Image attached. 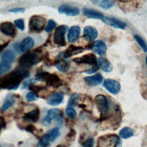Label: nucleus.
Returning a JSON list of instances; mask_svg holds the SVG:
<instances>
[{"instance_id":"dca6fc26","label":"nucleus","mask_w":147,"mask_h":147,"mask_svg":"<svg viewBox=\"0 0 147 147\" xmlns=\"http://www.w3.org/2000/svg\"><path fill=\"white\" fill-rule=\"evenodd\" d=\"M86 83L89 86H96L103 82V76L100 73H97L94 75L87 76L84 79Z\"/></svg>"},{"instance_id":"aec40b11","label":"nucleus","mask_w":147,"mask_h":147,"mask_svg":"<svg viewBox=\"0 0 147 147\" xmlns=\"http://www.w3.org/2000/svg\"><path fill=\"white\" fill-rule=\"evenodd\" d=\"M83 13L86 17L92 19L102 20L104 17L101 12L89 8H84L83 9Z\"/></svg>"},{"instance_id":"f03ea898","label":"nucleus","mask_w":147,"mask_h":147,"mask_svg":"<svg viewBox=\"0 0 147 147\" xmlns=\"http://www.w3.org/2000/svg\"><path fill=\"white\" fill-rule=\"evenodd\" d=\"M44 57L42 52L40 49L26 52L18 59V63L21 68H28L40 63Z\"/></svg>"},{"instance_id":"412c9836","label":"nucleus","mask_w":147,"mask_h":147,"mask_svg":"<svg viewBox=\"0 0 147 147\" xmlns=\"http://www.w3.org/2000/svg\"><path fill=\"white\" fill-rule=\"evenodd\" d=\"M55 65L59 71L65 72L69 69L70 64L68 60L58 57L57 59L55 60Z\"/></svg>"},{"instance_id":"79ce46f5","label":"nucleus","mask_w":147,"mask_h":147,"mask_svg":"<svg viewBox=\"0 0 147 147\" xmlns=\"http://www.w3.org/2000/svg\"><path fill=\"white\" fill-rule=\"evenodd\" d=\"M25 129H26V130H27L29 132L33 133L36 130V127L32 125H29L25 128Z\"/></svg>"},{"instance_id":"a18cd8bd","label":"nucleus","mask_w":147,"mask_h":147,"mask_svg":"<svg viewBox=\"0 0 147 147\" xmlns=\"http://www.w3.org/2000/svg\"><path fill=\"white\" fill-rule=\"evenodd\" d=\"M57 147H64L63 145H59V146H57Z\"/></svg>"},{"instance_id":"4468645a","label":"nucleus","mask_w":147,"mask_h":147,"mask_svg":"<svg viewBox=\"0 0 147 147\" xmlns=\"http://www.w3.org/2000/svg\"><path fill=\"white\" fill-rule=\"evenodd\" d=\"M98 31L93 26H86L83 29V37L87 41H92L98 37Z\"/></svg>"},{"instance_id":"a878e982","label":"nucleus","mask_w":147,"mask_h":147,"mask_svg":"<svg viewBox=\"0 0 147 147\" xmlns=\"http://www.w3.org/2000/svg\"><path fill=\"white\" fill-rule=\"evenodd\" d=\"M91 2L95 5H97L105 9H110L114 5V2L110 0H102V1L97 0V1H92Z\"/></svg>"},{"instance_id":"20e7f679","label":"nucleus","mask_w":147,"mask_h":147,"mask_svg":"<svg viewBox=\"0 0 147 147\" xmlns=\"http://www.w3.org/2000/svg\"><path fill=\"white\" fill-rule=\"evenodd\" d=\"M16 57L14 52L10 49L3 52L1 56V72L5 73L11 68V63Z\"/></svg>"},{"instance_id":"7c9ffc66","label":"nucleus","mask_w":147,"mask_h":147,"mask_svg":"<svg viewBox=\"0 0 147 147\" xmlns=\"http://www.w3.org/2000/svg\"><path fill=\"white\" fill-rule=\"evenodd\" d=\"M49 142H50L49 136L47 133H45L39 140L37 143V146L38 147H47L49 144Z\"/></svg>"},{"instance_id":"39448f33","label":"nucleus","mask_w":147,"mask_h":147,"mask_svg":"<svg viewBox=\"0 0 147 147\" xmlns=\"http://www.w3.org/2000/svg\"><path fill=\"white\" fill-rule=\"evenodd\" d=\"M45 19L38 15H34L30 17L29 21V29L31 32L38 33L41 32L45 25Z\"/></svg>"},{"instance_id":"cd10ccee","label":"nucleus","mask_w":147,"mask_h":147,"mask_svg":"<svg viewBox=\"0 0 147 147\" xmlns=\"http://www.w3.org/2000/svg\"><path fill=\"white\" fill-rule=\"evenodd\" d=\"M47 133L49 136L50 142L54 141L60 136V131L57 127L50 129Z\"/></svg>"},{"instance_id":"1a4fd4ad","label":"nucleus","mask_w":147,"mask_h":147,"mask_svg":"<svg viewBox=\"0 0 147 147\" xmlns=\"http://www.w3.org/2000/svg\"><path fill=\"white\" fill-rule=\"evenodd\" d=\"M103 87L111 94L116 95L121 90V86L120 83L114 79H107L103 82Z\"/></svg>"},{"instance_id":"423d86ee","label":"nucleus","mask_w":147,"mask_h":147,"mask_svg":"<svg viewBox=\"0 0 147 147\" xmlns=\"http://www.w3.org/2000/svg\"><path fill=\"white\" fill-rule=\"evenodd\" d=\"M94 103L96 108L100 113L101 118H105L109 110V102L106 97L102 94L96 95L94 98Z\"/></svg>"},{"instance_id":"f257e3e1","label":"nucleus","mask_w":147,"mask_h":147,"mask_svg":"<svg viewBox=\"0 0 147 147\" xmlns=\"http://www.w3.org/2000/svg\"><path fill=\"white\" fill-rule=\"evenodd\" d=\"M29 76L30 73L27 69L23 68H16L11 72L0 76V89L16 90L22 80Z\"/></svg>"},{"instance_id":"4c0bfd02","label":"nucleus","mask_w":147,"mask_h":147,"mask_svg":"<svg viewBox=\"0 0 147 147\" xmlns=\"http://www.w3.org/2000/svg\"><path fill=\"white\" fill-rule=\"evenodd\" d=\"M94 144V140L93 138H88L83 144V147H93Z\"/></svg>"},{"instance_id":"393cba45","label":"nucleus","mask_w":147,"mask_h":147,"mask_svg":"<svg viewBox=\"0 0 147 147\" xmlns=\"http://www.w3.org/2000/svg\"><path fill=\"white\" fill-rule=\"evenodd\" d=\"M47 117L51 121L54 119H60L63 117V113L59 109H52L48 111Z\"/></svg>"},{"instance_id":"37998d69","label":"nucleus","mask_w":147,"mask_h":147,"mask_svg":"<svg viewBox=\"0 0 147 147\" xmlns=\"http://www.w3.org/2000/svg\"><path fill=\"white\" fill-rule=\"evenodd\" d=\"M8 44H9V41L7 42H5V43L0 44V52H1L5 47H7V45H8Z\"/></svg>"},{"instance_id":"f704fd0d","label":"nucleus","mask_w":147,"mask_h":147,"mask_svg":"<svg viewBox=\"0 0 147 147\" xmlns=\"http://www.w3.org/2000/svg\"><path fill=\"white\" fill-rule=\"evenodd\" d=\"M65 114L68 117L72 119H75L77 117V113L75 110L71 107H68L65 110Z\"/></svg>"},{"instance_id":"2eb2a0df","label":"nucleus","mask_w":147,"mask_h":147,"mask_svg":"<svg viewBox=\"0 0 147 147\" xmlns=\"http://www.w3.org/2000/svg\"><path fill=\"white\" fill-rule=\"evenodd\" d=\"M90 49L95 53L99 55H103L106 52L107 46L104 41L97 40L92 44Z\"/></svg>"},{"instance_id":"49530a36","label":"nucleus","mask_w":147,"mask_h":147,"mask_svg":"<svg viewBox=\"0 0 147 147\" xmlns=\"http://www.w3.org/2000/svg\"><path fill=\"white\" fill-rule=\"evenodd\" d=\"M1 74V64H0V74Z\"/></svg>"},{"instance_id":"e433bc0d","label":"nucleus","mask_w":147,"mask_h":147,"mask_svg":"<svg viewBox=\"0 0 147 147\" xmlns=\"http://www.w3.org/2000/svg\"><path fill=\"white\" fill-rule=\"evenodd\" d=\"M14 25L21 30H24L25 29L24 21L22 19H17L14 20Z\"/></svg>"},{"instance_id":"a19ab883","label":"nucleus","mask_w":147,"mask_h":147,"mask_svg":"<svg viewBox=\"0 0 147 147\" xmlns=\"http://www.w3.org/2000/svg\"><path fill=\"white\" fill-rule=\"evenodd\" d=\"M5 126H6V122L5 121V119L2 117H0V132L1 131V129L5 127Z\"/></svg>"},{"instance_id":"c85d7f7f","label":"nucleus","mask_w":147,"mask_h":147,"mask_svg":"<svg viewBox=\"0 0 147 147\" xmlns=\"http://www.w3.org/2000/svg\"><path fill=\"white\" fill-rule=\"evenodd\" d=\"M80 97L79 94L76 93L73 94L70 97L68 103V107H72V106H75L78 104L79 101L80 100Z\"/></svg>"},{"instance_id":"c03bdc74","label":"nucleus","mask_w":147,"mask_h":147,"mask_svg":"<svg viewBox=\"0 0 147 147\" xmlns=\"http://www.w3.org/2000/svg\"><path fill=\"white\" fill-rule=\"evenodd\" d=\"M145 62H146V67H147V56H146V57H145Z\"/></svg>"},{"instance_id":"0eeeda50","label":"nucleus","mask_w":147,"mask_h":147,"mask_svg":"<svg viewBox=\"0 0 147 147\" xmlns=\"http://www.w3.org/2000/svg\"><path fill=\"white\" fill-rule=\"evenodd\" d=\"M67 26L61 25L56 28L53 34L54 43L60 47H64L66 45L65 34L67 30Z\"/></svg>"},{"instance_id":"473e14b6","label":"nucleus","mask_w":147,"mask_h":147,"mask_svg":"<svg viewBox=\"0 0 147 147\" xmlns=\"http://www.w3.org/2000/svg\"><path fill=\"white\" fill-rule=\"evenodd\" d=\"M56 26V23L53 20H48L47 26L45 27V32L47 33H49L52 32L55 28Z\"/></svg>"},{"instance_id":"72a5a7b5","label":"nucleus","mask_w":147,"mask_h":147,"mask_svg":"<svg viewBox=\"0 0 147 147\" xmlns=\"http://www.w3.org/2000/svg\"><path fill=\"white\" fill-rule=\"evenodd\" d=\"M39 98V95L33 92H29L26 95V99L28 102H33Z\"/></svg>"},{"instance_id":"bb28decb","label":"nucleus","mask_w":147,"mask_h":147,"mask_svg":"<svg viewBox=\"0 0 147 147\" xmlns=\"http://www.w3.org/2000/svg\"><path fill=\"white\" fill-rule=\"evenodd\" d=\"M119 137L122 139H127L134 135L133 130L129 127L126 126L121 129L119 132Z\"/></svg>"},{"instance_id":"b1692460","label":"nucleus","mask_w":147,"mask_h":147,"mask_svg":"<svg viewBox=\"0 0 147 147\" xmlns=\"http://www.w3.org/2000/svg\"><path fill=\"white\" fill-rule=\"evenodd\" d=\"M16 103V95L13 94H8L2 106V110L6 111L12 107Z\"/></svg>"},{"instance_id":"f8f14e48","label":"nucleus","mask_w":147,"mask_h":147,"mask_svg":"<svg viewBox=\"0 0 147 147\" xmlns=\"http://www.w3.org/2000/svg\"><path fill=\"white\" fill-rule=\"evenodd\" d=\"M102 21L105 24L117 29H125L126 26V24L124 22L114 18H111L107 16L106 17L104 16L103 18L102 19Z\"/></svg>"},{"instance_id":"a211bd4d","label":"nucleus","mask_w":147,"mask_h":147,"mask_svg":"<svg viewBox=\"0 0 147 147\" xmlns=\"http://www.w3.org/2000/svg\"><path fill=\"white\" fill-rule=\"evenodd\" d=\"M64 99V94L62 92H56L49 96L47 103L51 106H56L61 103Z\"/></svg>"},{"instance_id":"58836bf2","label":"nucleus","mask_w":147,"mask_h":147,"mask_svg":"<svg viewBox=\"0 0 147 147\" xmlns=\"http://www.w3.org/2000/svg\"><path fill=\"white\" fill-rule=\"evenodd\" d=\"M25 11V8L24 7H17V8H13L9 10V12L11 13H23Z\"/></svg>"},{"instance_id":"c9c22d12","label":"nucleus","mask_w":147,"mask_h":147,"mask_svg":"<svg viewBox=\"0 0 147 147\" xmlns=\"http://www.w3.org/2000/svg\"><path fill=\"white\" fill-rule=\"evenodd\" d=\"M37 80L35 79V78L34 79H28L25 81H24L21 86V88L22 90H24L25 88H26L27 87L29 88V87L32 85V84H33L34 83V82H36Z\"/></svg>"},{"instance_id":"c756f323","label":"nucleus","mask_w":147,"mask_h":147,"mask_svg":"<svg viewBox=\"0 0 147 147\" xmlns=\"http://www.w3.org/2000/svg\"><path fill=\"white\" fill-rule=\"evenodd\" d=\"M134 38L139 45V46L141 48L142 51L145 52H147V45L145 41L138 35L137 34H134Z\"/></svg>"},{"instance_id":"9d476101","label":"nucleus","mask_w":147,"mask_h":147,"mask_svg":"<svg viewBox=\"0 0 147 147\" xmlns=\"http://www.w3.org/2000/svg\"><path fill=\"white\" fill-rule=\"evenodd\" d=\"M0 31L6 36L14 37L17 34L15 25L9 21L3 22L0 24Z\"/></svg>"},{"instance_id":"4be33fe9","label":"nucleus","mask_w":147,"mask_h":147,"mask_svg":"<svg viewBox=\"0 0 147 147\" xmlns=\"http://www.w3.org/2000/svg\"><path fill=\"white\" fill-rule=\"evenodd\" d=\"M34 42L33 38L29 36L26 37L23 39L20 45V49L22 52H28L34 46Z\"/></svg>"},{"instance_id":"f3484780","label":"nucleus","mask_w":147,"mask_h":147,"mask_svg":"<svg viewBox=\"0 0 147 147\" xmlns=\"http://www.w3.org/2000/svg\"><path fill=\"white\" fill-rule=\"evenodd\" d=\"M80 34V28L78 26H72L68 30L67 40L69 42H74L78 40Z\"/></svg>"},{"instance_id":"ddd939ff","label":"nucleus","mask_w":147,"mask_h":147,"mask_svg":"<svg viewBox=\"0 0 147 147\" xmlns=\"http://www.w3.org/2000/svg\"><path fill=\"white\" fill-rule=\"evenodd\" d=\"M84 48L82 47L70 45L64 52H63L62 57L64 59H67L74 55L81 53L84 51Z\"/></svg>"},{"instance_id":"2f4dec72","label":"nucleus","mask_w":147,"mask_h":147,"mask_svg":"<svg viewBox=\"0 0 147 147\" xmlns=\"http://www.w3.org/2000/svg\"><path fill=\"white\" fill-rule=\"evenodd\" d=\"M28 88L32 92L37 94L38 92H40L42 91V90H44L45 89V87L43 86H41V85H40V86L39 85H34L33 84L30 85Z\"/></svg>"},{"instance_id":"ea45409f","label":"nucleus","mask_w":147,"mask_h":147,"mask_svg":"<svg viewBox=\"0 0 147 147\" xmlns=\"http://www.w3.org/2000/svg\"><path fill=\"white\" fill-rule=\"evenodd\" d=\"M52 122V121L51 119H49L47 116L45 117V118L43 119V120L42 121V124L44 126H49Z\"/></svg>"},{"instance_id":"6e6552de","label":"nucleus","mask_w":147,"mask_h":147,"mask_svg":"<svg viewBox=\"0 0 147 147\" xmlns=\"http://www.w3.org/2000/svg\"><path fill=\"white\" fill-rule=\"evenodd\" d=\"M73 61L78 64H85L91 65L92 67L98 65V60L95 55L93 53H87L81 57H78L73 59Z\"/></svg>"},{"instance_id":"5701e85b","label":"nucleus","mask_w":147,"mask_h":147,"mask_svg":"<svg viewBox=\"0 0 147 147\" xmlns=\"http://www.w3.org/2000/svg\"><path fill=\"white\" fill-rule=\"evenodd\" d=\"M98 64L99 67L105 72H110L113 70V65L107 59L100 57L98 59Z\"/></svg>"},{"instance_id":"9b49d317","label":"nucleus","mask_w":147,"mask_h":147,"mask_svg":"<svg viewBox=\"0 0 147 147\" xmlns=\"http://www.w3.org/2000/svg\"><path fill=\"white\" fill-rule=\"evenodd\" d=\"M58 11L60 14L72 17L78 16L80 13V10L77 7L69 5H60L58 8Z\"/></svg>"},{"instance_id":"de8ad7c7","label":"nucleus","mask_w":147,"mask_h":147,"mask_svg":"<svg viewBox=\"0 0 147 147\" xmlns=\"http://www.w3.org/2000/svg\"><path fill=\"white\" fill-rule=\"evenodd\" d=\"M0 147H1V146H0Z\"/></svg>"},{"instance_id":"6ab92c4d","label":"nucleus","mask_w":147,"mask_h":147,"mask_svg":"<svg viewBox=\"0 0 147 147\" xmlns=\"http://www.w3.org/2000/svg\"><path fill=\"white\" fill-rule=\"evenodd\" d=\"M40 110L37 107L29 111L28 113H26L24 115L22 118L26 121L36 122L40 118Z\"/></svg>"},{"instance_id":"7ed1b4c3","label":"nucleus","mask_w":147,"mask_h":147,"mask_svg":"<svg viewBox=\"0 0 147 147\" xmlns=\"http://www.w3.org/2000/svg\"><path fill=\"white\" fill-rule=\"evenodd\" d=\"M37 81L45 82L47 86L53 88H59L62 86V81L58 75L47 72H39L35 75Z\"/></svg>"}]
</instances>
